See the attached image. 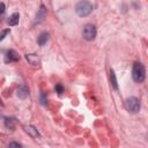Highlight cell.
<instances>
[{
    "mask_svg": "<svg viewBox=\"0 0 148 148\" xmlns=\"http://www.w3.org/2000/svg\"><path fill=\"white\" fill-rule=\"evenodd\" d=\"M16 94H17L18 98L24 99V98H27V97H28V95H29V89H28V87H27V86L22 84V86H20V87L17 88Z\"/></svg>",
    "mask_w": 148,
    "mask_h": 148,
    "instance_id": "9c48e42d",
    "label": "cell"
},
{
    "mask_svg": "<svg viewBox=\"0 0 148 148\" xmlns=\"http://www.w3.org/2000/svg\"><path fill=\"white\" fill-rule=\"evenodd\" d=\"M96 34H97V31H96V27L94 24H86L84 25L83 31H82V36L86 40H88V42L94 40L96 37Z\"/></svg>",
    "mask_w": 148,
    "mask_h": 148,
    "instance_id": "3957f363",
    "label": "cell"
},
{
    "mask_svg": "<svg viewBox=\"0 0 148 148\" xmlns=\"http://www.w3.org/2000/svg\"><path fill=\"white\" fill-rule=\"evenodd\" d=\"M132 77L136 83H141L146 79V69L141 62H135L132 69Z\"/></svg>",
    "mask_w": 148,
    "mask_h": 148,
    "instance_id": "6da1fadb",
    "label": "cell"
},
{
    "mask_svg": "<svg viewBox=\"0 0 148 148\" xmlns=\"http://www.w3.org/2000/svg\"><path fill=\"white\" fill-rule=\"evenodd\" d=\"M5 9H6L5 3H3V2H0V15H2V14L5 13Z\"/></svg>",
    "mask_w": 148,
    "mask_h": 148,
    "instance_id": "e0dca14e",
    "label": "cell"
},
{
    "mask_svg": "<svg viewBox=\"0 0 148 148\" xmlns=\"http://www.w3.org/2000/svg\"><path fill=\"white\" fill-rule=\"evenodd\" d=\"M9 31H10L9 29H6V30H3V31L0 34V40H2V39L6 37V35H8V34H9Z\"/></svg>",
    "mask_w": 148,
    "mask_h": 148,
    "instance_id": "2e32d148",
    "label": "cell"
},
{
    "mask_svg": "<svg viewBox=\"0 0 148 148\" xmlns=\"http://www.w3.org/2000/svg\"><path fill=\"white\" fill-rule=\"evenodd\" d=\"M110 81H111V84L113 87V89H118V83H117V79H116V74L113 71H110Z\"/></svg>",
    "mask_w": 148,
    "mask_h": 148,
    "instance_id": "4fadbf2b",
    "label": "cell"
},
{
    "mask_svg": "<svg viewBox=\"0 0 148 148\" xmlns=\"http://www.w3.org/2000/svg\"><path fill=\"white\" fill-rule=\"evenodd\" d=\"M46 103H47L46 96H45L44 92H42V94H40V104H42V105H46Z\"/></svg>",
    "mask_w": 148,
    "mask_h": 148,
    "instance_id": "5bb4252c",
    "label": "cell"
},
{
    "mask_svg": "<svg viewBox=\"0 0 148 148\" xmlns=\"http://www.w3.org/2000/svg\"><path fill=\"white\" fill-rule=\"evenodd\" d=\"M8 146H9V147H22V145L18 143V142H9Z\"/></svg>",
    "mask_w": 148,
    "mask_h": 148,
    "instance_id": "ac0fdd59",
    "label": "cell"
},
{
    "mask_svg": "<svg viewBox=\"0 0 148 148\" xmlns=\"http://www.w3.org/2000/svg\"><path fill=\"white\" fill-rule=\"evenodd\" d=\"M5 126L7 127V128H9V130H13V128H15V126H16V119L15 118H5Z\"/></svg>",
    "mask_w": 148,
    "mask_h": 148,
    "instance_id": "7c38bea8",
    "label": "cell"
},
{
    "mask_svg": "<svg viewBox=\"0 0 148 148\" xmlns=\"http://www.w3.org/2000/svg\"><path fill=\"white\" fill-rule=\"evenodd\" d=\"M0 105H1V99H0Z\"/></svg>",
    "mask_w": 148,
    "mask_h": 148,
    "instance_id": "d6986e66",
    "label": "cell"
},
{
    "mask_svg": "<svg viewBox=\"0 0 148 148\" xmlns=\"http://www.w3.org/2000/svg\"><path fill=\"white\" fill-rule=\"evenodd\" d=\"M23 128H24V132H25L28 135H30L31 138H34V139L40 138V134H39V132L37 131V128H36L35 126H32V125H27V126H24Z\"/></svg>",
    "mask_w": 148,
    "mask_h": 148,
    "instance_id": "8992f818",
    "label": "cell"
},
{
    "mask_svg": "<svg viewBox=\"0 0 148 148\" xmlns=\"http://www.w3.org/2000/svg\"><path fill=\"white\" fill-rule=\"evenodd\" d=\"M56 91L58 92V95H61V94L64 92V88H62V86H61V84H57V86H56Z\"/></svg>",
    "mask_w": 148,
    "mask_h": 148,
    "instance_id": "9a60e30c",
    "label": "cell"
},
{
    "mask_svg": "<svg viewBox=\"0 0 148 148\" xmlns=\"http://www.w3.org/2000/svg\"><path fill=\"white\" fill-rule=\"evenodd\" d=\"M20 60V56L16 51L14 50H8L5 54V62H14Z\"/></svg>",
    "mask_w": 148,
    "mask_h": 148,
    "instance_id": "5b68a950",
    "label": "cell"
},
{
    "mask_svg": "<svg viewBox=\"0 0 148 148\" xmlns=\"http://www.w3.org/2000/svg\"><path fill=\"white\" fill-rule=\"evenodd\" d=\"M49 38H50L49 32H42V34L38 36V39H37L38 45H39V46H44V45L49 42Z\"/></svg>",
    "mask_w": 148,
    "mask_h": 148,
    "instance_id": "30bf717a",
    "label": "cell"
},
{
    "mask_svg": "<svg viewBox=\"0 0 148 148\" xmlns=\"http://www.w3.org/2000/svg\"><path fill=\"white\" fill-rule=\"evenodd\" d=\"M25 59L28 60V62L32 66H38L40 60H39V57L38 54H35V53H30V54H25Z\"/></svg>",
    "mask_w": 148,
    "mask_h": 148,
    "instance_id": "ba28073f",
    "label": "cell"
},
{
    "mask_svg": "<svg viewBox=\"0 0 148 148\" xmlns=\"http://www.w3.org/2000/svg\"><path fill=\"white\" fill-rule=\"evenodd\" d=\"M75 12L80 17H86L92 12V5L88 1H80L75 6Z\"/></svg>",
    "mask_w": 148,
    "mask_h": 148,
    "instance_id": "7a4b0ae2",
    "label": "cell"
},
{
    "mask_svg": "<svg viewBox=\"0 0 148 148\" xmlns=\"http://www.w3.org/2000/svg\"><path fill=\"white\" fill-rule=\"evenodd\" d=\"M126 109L132 112V113H136L140 110V101L136 97H130L126 99Z\"/></svg>",
    "mask_w": 148,
    "mask_h": 148,
    "instance_id": "277c9868",
    "label": "cell"
},
{
    "mask_svg": "<svg viewBox=\"0 0 148 148\" xmlns=\"http://www.w3.org/2000/svg\"><path fill=\"white\" fill-rule=\"evenodd\" d=\"M18 20H20V15H18V13H14V14H12V15L8 17L7 23H8L10 27H13V25H16V24L18 23Z\"/></svg>",
    "mask_w": 148,
    "mask_h": 148,
    "instance_id": "8fae6325",
    "label": "cell"
},
{
    "mask_svg": "<svg viewBox=\"0 0 148 148\" xmlns=\"http://www.w3.org/2000/svg\"><path fill=\"white\" fill-rule=\"evenodd\" d=\"M45 17H46V7L44 5H40V7L37 12V15H36V22L37 23L43 22Z\"/></svg>",
    "mask_w": 148,
    "mask_h": 148,
    "instance_id": "52a82bcc",
    "label": "cell"
}]
</instances>
